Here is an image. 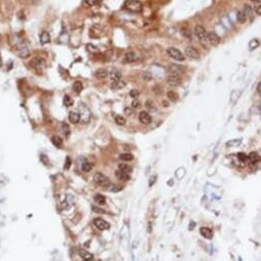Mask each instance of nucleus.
Returning a JSON list of instances; mask_svg holds the SVG:
<instances>
[{
  "label": "nucleus",
  "instance_id": "1",
  "mask_svg": "<svg viewBox=\"0 0 261 261\" xmlns=\"http://www.w3.org/2000/svg\"><path fill=\"white\" fill-rule=\"evenodd\" d=\"M125 7L130 12L139 13L142 11L143 5L139 0H126L125 2Z\"/></svg>",
  "mask_w": 261,
  "mask_h": 261
},
{
  "label": "nucleus",
  "instance_id": "2",
  "mask_svg": "<svg viewBox=\"0 0 261 261\" xmlns=\"http://www.w3.org/2000/svg\"><path fill=\"white\" fill-rule=\"evenodd\" d=\"M94 181H95L98 185L104 187V188H108L110 186V180L108 177H106L104 174L102 173H96L95 175H94Z\"/></svg>",
  "mask_w": 261,
  "mask_h": 261
},
{
  "label": "nucleus",
  "instance_id": "3",
  "mask_svg": "<svg viewBox=\"0 0 261 261\" xmlns=\"http://www.w3.org/2000/svg\"><path fill=\"white\" fill-rule=\"evenodd\" d=\"M167 53L169 55V57H171L172 59L174 60H176V61H180V62H182L185 60V57H184V55L179 51L178 48H167Z\"/></svg>",
  "mask_w": 261,
  "mask_h": 261
},
{
  "label": "nucleus",
  "instance_id": "4",
  "mask_svg": "<svg viewBox=\"0 0 261 261\" xmlns=\"http://www.w3.org/2000/svg\"><path fill=\"white\" fill-rule=\"evenodd\" d=\"M79 111H80V114H79L80 119H81L85 123H86L89 120V118H91V111H89V109L88 108V106L85 104L81 103V104L79 105Z\"/></svg>",
  "mask_w": 261,
  "mask_h": 261
},
{
  "label": "nucleus",
  "instance_id": "5",
  "mask_svg": "<svg viewBox=\"0 0 261 261\" xmlns=\"http://www.w3.org/2000/svg\"><path fill=\"white\" fill-rule=\"evenodd\" d=\"M94 225H95L97 228L100 229V230H106V229H109V223L106 222L104 219L102 218H96L94 219Z\"/></svg>",
  "mask_w": 261,
  "mask_h": 261
},
{
  "label": "nucleus",
  "instance_id": "6",
  "mask_svg": "<svg viewBox=\"0 0 261 261\" xmlns=\"http://www.w3.org/2000/svg\"><path fill=\"white\" fill-rule=\"evenodd\" d=\"M167 81H168V85L170 86H172V88H176V86H179L181 85V78H180L179 75L171 74L168 77V79H167Z\"/></svg>",
  "mask_w": 261,
  "mask_h": 261
},
{
  "label": "nucleus",
  "instance_id": "7",
  "mask_svg": "<svg viewBox=\"0 0 261 261\" xmlns=\"http://www.w3.org/2000/svg\"><path fill=\"white\" fill-rule=\"evenodd\" d=\"M195 34L197 38L199 40H205L208 36V33H207L206 29L204 28L203 26H196L195 28Z\"/></svg>",
  "mask_w": 261,
  "mask_h": 261
},
{
  "label": "nucleus",
  "instance_id": "8",
  "mask_svg": "<svg viewBox=\"0 0 261 261\" xmlns=\"http://www.w3.org/2000/svg\"><path fill=\"white\" fill-rule=\"evenodd\" d=\"M185 55L190 59H199V53L196 48H195L193 46H187L185 48Z\"/></svg>",
  "mask_w": 261,
  "mask_h": 261
},
{
  "label": "nucleus",
  "instance_id": "9",
  "mask_svg": "<svg viewBox=\"0 0 261 261\" xmlns=\"http://www.w3.org/2000/svg\"><path fill=\"white\" fill-rule=\"evenodd\" d=\"M184 67L182 66H180V65H177V64H172L170 67H169V71L171 74H173V75H179L180 74H182V73L184 72Z\"/></svg>",
  "mask_w": 261,
  "mask_h": 261
},
{
  "label": "nucleus",
  "instance_id": "10",
  "mask_svg": "<svg viewBox=\"0 0 261 261\" xmlns=\"http://www.w3.org/2000/svg\"><path fill=\"white\" fill-rule=\"evenodd\" d=\"M139 119L140 121H141L143 125H150L152 121V117L151 115L149 114L148 112L146 111H142L141 113L139 114Z\"/></svg>",
  "mask_w": 261,
  "mask_h": 261
},
{
  "label": "nucleus",
  "instance_id": "11",
  "mask_svg": "<svg viewBox=\"0 0 261 261\" xmlns=\"http://www.w3.org/2000/svg\"><path fill=\"white\" fill-rule=\"evenodd\" d=\"M207 38H208V40L212 45H218L220 43V37L215 32H209Z\"/></svg>",
  "mask_w": 261,
  "mask_h": 261
},
{
  "label": "nucleus",
  "instance_id": "12",
  "mask_svg": "<svg viewBox=\"0 0 261 261\" xmlns=\"http://www.w3.org/2000/svg\"><path fill=\"white\" fill-rule=\"evenodd\" d=\"M30 65H31V67H33V68H35V69H40L43 65H44V61H43L41 58H39V57H35V58H33L31 60V62H30Z\"/></svg>",
  "mask_w": 261,
  "mask_h": 261
},
{
  "label": "nucleus",
  "instance_id": "13",
  "mask_svg": "<svg viewBox=\"0 0 261 261\" xmlns=\"http://www.w3.org/2000/svg\"><path fill=\"white\" fill-rule=\"evenodd\" d=\"M244 12H245V15L247 16V20L249 19V21L252 22L254 20V9L249 4H245V6H244Z\"/></svg>",
  "mask_w": 261,
  "mask_h": 261
},
{
  "label": "nucleus",
  "instance_id": "14",
  "mask_svg": "<svg viewBox=\"0 0 261 261\" xmlns=\"http://www.w3.org/2000/svg\"><path fill=\"white\" fill-rule=\"evenodd\" d=\"M138 60V56L134 52H129L125 55V62L126 63H134Z\"/></svg>",
  "mask_w": 261,
  "mask_h": 261
},
{
  "label": "nucleus",
  "instance_id": "15",
  "mask_svg": "<svg viewBox=\"0 0 261 261\" xmlns=\"http://www.w3.org/2000/svg\"><path fill=\"white\" fill-rule=\"evenodd\" d=\"M199 232L204 237H206V239H208V240H211L213 237V231L209 228V227H202V228L199 229Z\"/></svg>",
  "mask_w": 261,
  "mask_h": 261
},
{
  "label": "nucleus",
  "instance_id": "16",
  "mask_svg": "<svg viewBox=\"0 0 261 261\" xmlns=\"http://www.w3.org/2000/svg\"><path fill=\"white\" fill-rule=\"evenodd\" d=\"M68 118H69V121H70V122L73 123V125H76V123L79 122V120H80V115L78 114L77 112H73V111H71V112L69 113Z\"/></svg>",
  "mask_w": 261,
  "mask_h": 261
},
{
  "label": "nucleus",
  "instance_id": "17",
  "mask_svg": "<svg viewBox=\"0 0 261 261\" xmlns=\"http://www.w3.org/2000/svg\"><path fill=\"white\" fill-rule=\"evenodd\" d=\"M126 85V83L125 80L119 79L117 81H113L111 83V89H121L122 88H125Z\"/></svg>",
  "mask_w": 261,
  "mask_h": 261
},
{
  "label": "nucleus",
  "instance_id": "18",
  "mask_svg": "<svg viewBox=\"0 0 261 261\" xmlns=\"http://www.w3.org/2000/svg\"><path fill=\"white\" fill-rule=\"evenodd\" d=\"M115 175L116 177L119 179V180H122V181H129L130 180V174L128 173H125V172H122V171H120V170H117L115 172Z\"/></svg>",
  "mask_w": 261,
  "mask_h": 261
},
{
  "label": "nucleus",
  "instance_id": "19",
  "mask_svg": "<svg viewBox=\"0 0 261 261\" xmlns=\"http://www.w3.org/2000/svg\"><path fill=\"white\" fill-rule=\"evenodd\" d=\"M109 76L112 81H117V80L121 79V73H120V71L117 69H113L112 71L110 72Z\"/></svg>",
  "mask_w": 261,
  "mask_h": 261
},
{
  "label": "nucleus",
  "instance_id": "20",
  "mask_svg": "<svg viewBox=\"0 0 261 261\" xmlns=\"http://www.w3.org/2000/svg\"><path fill=\"white\" fill-rule=\"evenodd\" d=\"M107 76H108V71H107L106 69L104 68H101V69H98L96 71V77L99 78V79H105Z\"/></svg>",
  "mask_w": 261,
  "mask_h": 261
},
{
  "label": "nucleus",
  "instance_id": "21",
  "mask_svg": "<svg viewBox=\"0 0 261 261\" xmlns=\"http://www.w3.org/2000/svg\"><path fill=\"white\" fill-rule=\"evenodd\" d=\"M49 41H51V35H49V33L46 31H43L41 33V35H40V42L42 44H46Z\"/></svg>",
  "mask_w": 261,
  "mask_h": 261
},
{
  "label": "nucleus",
  "instance_id": "22",
  "mask_svg": "<svg viewBox=\"0 0 261 261\" xmlns=\"http://www.w3.org/2000/svg\"><path fill=\"white\" fill-rule=\"evenodd\" d=\"M94 200H95V203L99 206H103L106 204V197L102 195H96L95 197H94Z\"/></svg>",
  "mask_w": 261,
  "mask_h": 261
},
{
  "label": "nucleus",
  "instance_id": "23",
  "mask_svg": "<svg viewBox=\"0 0 261 261\" xmlns=\"http://www.w3.org/2000/svg\"><path fill=\"white\" fill-rule=\"evenodd\" d=\"M236 19H237V21H239V23H240V24H244V23L247 22V16L245 15V12H244V11H237Z\"/></svg>",
  "mask_w": 261,
  "mask_h": 261
},
{
  "label": "nucleus",
  "instance_id": "24",
  "mask_svg": "<svg viewBox=\"0 0 261 261\" xmlns=\"http://www.w3.org/2000/svg\"><path fill=\"white\" fill-rule=\"evenodd\" d=\"M248 159L252 163H258L261 158L257 152H252V153H250V155L248 156Z\"/></svg>",
  "mask_w": 261,
  "mask_h": 261
},
{
  "label": "nucleus",
  "instance_id": "25",
  "mask_svg": "<svg viewBox=\"0 0 261 261\" xmlns=\"http://www.w3.org/2000/svg\"><path fill=\"white\" fill-rule=\"evenodd\" d=\"M167 96H168V98H169L170 101H172V102H177V101H178V99H179L178 94H177L176 92H174V91L168 92Z\"/></svg>",
  "mask_w": 261,
  "mask_h": 261
},
{
  "label": "nucleus",
  "instance_id": "26",
  "mask_svg": "<svg viewBox=\"0 0 261 261\" xmlns=\"http://www.w3.org/2000/svg\"><path fill=\"white\" fill-rule=\"evenodd\" d=\"M82 89H83V85H82L81 81H78V80H77V81H75L74 83H73V89H74V92L76 94L81 93Z\"/></svg>",
  "mask_w": 261,
  "mask_h": 261
},
{
  "label": "nucleus",
  "instance_id": "27",
  "mask_svg": "<svg viewBox=\"0 0 261 261\" xmlns=\"http://www.w3.org/2000/svg\"><path fill=\"white\" fill-rule=\"evenodd\" d=\"M118 170L122 171V172H125V173H128V174H130L133 171L132 167L126 165V163H120V165L118 166Z\"/></svg>",
  "mask_w": 261,
  "mask_h": 261
},
{
  "label": "nucleus",
  "instance_id": "28",
  "mask_svg": "<svg viewBox=\"0 0 261 261\" xmlns=\"http://www.w3.org/2000/svg\"><path fill=\"white\" fill-rule=\"evenodd\" d=\"M52 142L56 147H62L63 146V140L58 136H53L52 138Z\"/></svg>",
  "mask_w": 261,
  "mask_h": 261
},
{
  "label": "nucleus",
  "instance_id": "29",
  "mask_svg": "<svg viewBox=\"0 0 261 261\" xmlns=\"http://www.w3.org/2000/svg\"><path fill=\"white\" fill-rule=\"evenodd\" d=\"M259 44H260V42H259L258 39H253L249 42V48L251 49V51H253V49L258 48Z\"/></svg>",
  "mask_w": 261,
  "mask_h": 261
},
{
  "label": "nucleus",
  "instance_id": "30",
  "mask_svg": "<svg viewBox=\"0 0 261 261\" xmlns=\"http://www.w3.org/2000/svg\"><path fill=\"white\" fill-rule=\"evenodd\" d=\"M79 254H80V256L85 259H91L92 258V254L89 252H88V251L85 250V249H79Z\"/></svg>",
  "mask_w": 261,
  "mask_h": 261
},
{
  "label": "nucleus",
  "instance_id": "31",
  "mask_svg": "<svg viewBox=\"0 0 261 261\" xmlns=\"http://www.w3.org/2000/svg\"><path fill=\"white\" fill-rule=\"evenodd\" d=\"M145 106L149 111H154V110H156V107L154 105V103H153L151 100H147V101L145 102Z\"/></svg>",
  "mask_w": 261,
  "mask_h": 261
},
{
  "label": "nucleus",
  "instance_id": "32",
  "mask_svg": "<svg viewBox=\"0 0 261 261\" xmlns=\"http://www.w3.org/2000/svg\"><path fill=\"white\" fill-rule=\"evenodd\" d=\"M240 142H242V140L240 139H235V140H231V141H228L226 143V146L227 147H236L237 145H240Z\"/></svg>",
  "mask_w": 261,
  "mask_h": 261
},
{
  "label": "nucleus",
  "instance_id": "33",
  "mask_svg": "<svg viewBox=\"0 0 261 261\" xmlns=\"http://www.w3.org/2000/svg\"><path fill=\"white\" fill-rule=\"evenodd\" d=\"M115 121H116V123H117V125L123 126V125H126V118L123 117L122 115H116V116H115Z\"/></svg>",
  "mask_w": 261,
  "mask_h": 261
},
{
  "label": "nucleus",
  "instance_id": "34",
  "mask_svg": "<svg viewBox=\"0 0 261 261\" xmlns=\"http://www.w3.org/2000/svg\"><path fill=\"white\" fill-rule=\"evenodd\" d=\"M133 158H134V156L130 154V153H122V154L120 155V159L125 160V162H130V160H132Z\"/></svg>",
  "mask_w": 261,
  "mask_h": 261
},
{
  "label": "nucleus",
  "instance_id": "35",
  "mask_svg": "<svg viewBox=\"0 0 261 261\" xmlns=\"http://www.w3.org/2000/svg\"><path fill=\"white\" fill-rule=\"evenodd\" d=\"M86 48H88V51L89 53H96L99 52L98 48H97L96 45L92 44V43H89V44H86Z\"/></svg>",
  "mask_w": 261,
  "mask_h": 261
},
{
  "label": "nucleus",
  "instance_id": "36",
  "mask_svg": "<svg viewBox=\"0 0 261 261\" xmlns=\"http://www.w3.org/2000/svg\"><path fill=\"white\" fill-rule=\"evenodd\" d=\"M64 105L66 107H70L73 105V100L70 98L69 96H65L64 97Z\"/></svg>",
  "mask_w": 261,
  "mask_h": 261
},
{
  "label": "nucleus",
  "instance_id": "37",
  "mask_svg": "<svg viewBox=\"0 0 261 261\" xmlns=\"http://www.w3.org/2000/svg\"><path fill=\"white\" fill-rule=\"evenodd\" d=\"M142 78L144 81H150V80L152 79V75L150 72H144L143 75H142Z\"/></svg>",
  "mask_w": 261,
  "mask_h": 261
},
{
  "label": "nucleus",
  "instance_id": "38",
  "mask_svg": "<svg viewBox=\"0 0 261 261\" xmlns=\"http://www.w3.org/2000/svg\"><path fill=\"white\" fill-rule=\"evenodd\" d=\"M93 169V166H92V163H85L82 165V170H83V172H89Z\"/></svg>",
  "mask_w": 261,
  "mask_h": 261
},
{
  "label": "nucleus",
  "instance_id": "39",
  "mask_svg": "<svg viewBox=\"0 0 261 261\" xmlns=\"http://www.w3.org/2000/svg\"><path fill=\"white\" fill-rule=\"evenodd\" d=\"M62 128H63V130H64V134H65V136L66 137H69L70 135V128H69V126L67 125V123H63L62 125Z\"/></svg>",
  "mask_w": 261,
  "mask_h": 261
},
{
  "label": "nucleus",
  "instance_id": "40",
  "mask_svg": "<svg viewBox=\"0 0 261 261\" xmlns=\"http://www.w3.org/2000/svg\"><path fill=\"white\" fill-rule=\"evenodd\" d=\"M237 158H239L240 162H243V163H246L247 160H248V156H247L245 153H237Z\"/></svg>",
  "mask_w": 261,
  "mask_h": 261
},
{
  "label": "nucleus",
  "instance_id": "41",
  "mask_svg": "<svg viewBox=\"0 0 261 261\" xmlns=\"http://www.w3.org/2000/svg\"><path fill=\"white\" fill-rule=\"evenodd\" d=\"M181 31H182L181 33H182V35L184 36V37L187 38V39H191V35H190V32L188 31V30L185 29V28H183Z\"/></svg>",
  "mask_w": 261,
  "mask_h": 261
},
{
  "label": "nucleus",
  "instance_id": "42",
  "mask_svg": "<svg viewBox=\"0 0 261 261\" xmlns=\"http://www.w3.org/2000/svg\"><path fill=\"white\" fill-rule=\"evenodd\" d=\"M89 5H98L102 2V0H86L85 1Z\"/></svg>",
  "mask_w": 261,
  "mask_h": 261
},
{
  "label": "nucleus",
  "instance_id": "43",
  "mask_svg": "<svg viewBox=\"0 0 261 261\" xmlns=\"http://www.w3.org/2000/svg\"><path fill=\"white\" fill-rule=\"evenodd\" d=\"M140 95V93L138 89H132V91L130 92V96L132 97V98H138Z\"/></svg>",
  "mask_w": 261,
  "mask_h": 261
},
{
  "label": "nucleus",
  "instance_id": "44",
  "mask_svg": "<svg viewBox=\"0 0 261 261\" xmlns=\"http://www.w3.org/2000/svg\"><path fill=\"white\" fill-rule=\"evenodd\" d=\"M40 160H41V162L44 163V165H48V163H49V160H48V157H46L44 154H41L40 155Z\"/></svg>",
  "mask_w": 261,
  "mask_h": 261
},
{
  "label": "nucleus",
  "instance_id": "45",
  "mask_svg": "<svg viewBox=\"0 0 261 261\" xmlns=\"http://www.w3.org/2000/svg\"><path fill=\"white\" fill-rule=\"evenodd\" d=\"M132 107H133L134 109H139L140 107H141V104H140L139 101L135 100V101H133V103H132Z\"/></svg>",
  "mask_w": 261,
  "mask_h": 261
},
{
  "label": "nucleus",
  "instance_id": "46",
  "mask_svg": "<svg viewBox=\"0 0 261 261\" xmlns=\"http://www.w3.org/2000/svg\"><path fill=\"white\" fill-rule=\"evenodd\" d=\"M93 211L96 213H100V214H105L106 212L103 209H100V208H97V207H93Z\"/></svg>",
  "mask_w": 261,
  "mask_h": 261
},
{
  "label": "nucleus",
  "instance_id": "47",
  "mask_svg": "<svg viewBox=\"0 0 261 261\" xmlns=\"http://www.w3.org/2000/svg\"><path fill=\"white\" fill-rule=\"evenodd\" d=\"M125 112H126V114L128 115V116H130L133 114V110L130 109V107H126V108L125 109Z\"/></svg>",
  "mask_w": 261,
  "mask_h": 261
},
{
  "label": "nucleus",
  "instance_id": "48",
  "mask_svg": "<svg viewBox=\"0 0 261 261\" xmlns=\"http://www.w3.org/2000/svg\"><path fill=\"white\" fill-rule=\"evenodd\" d=\"M70 165H71V160H70L69 157H67V159H66V166L64 167V169L68 170V169L70 168Z\"/></svg>",
  "mask_w": 261,
  "mask_h": 261
},
{
  "label": "nucleus",
  "instance_id": "49",
  "mask_svg": "<svg viewBox=\"0 0 261 261\" xmlns=\"http://www.w3.org/2000/svg\"><path fill=\"white\" fill-rule=\"evenodd\" d=\"M255 11H256L257 15H260V16H261V3H259V4L255 7Z\"/></svg>",
  "mask_w": 261,
  "mask_h": 261
},
{
  "label": "nucleus",
  "instance_id": "50",
  "mask_svg": "<svg viewBox=\"0 0 261 261\" xmlns=\"http://www.w3.org/2000/svg\"><path fill=\"white\" fill-rule=\"evenodd\" d=\"M155 179H156V178H155V177H154V176H153V177H151V178H150V182H149V186H152V185H153V182H154V181H155Z\"/></svg>",
  "mask_w": 261,
  "mask_h": 261
},
{
  "label": "nucleus",
  "instance_id": "51",
  "mask_svg": "<svg viewBox=\"0 0 261 261\" xmlns=\"http://www.w3.org/2000/svg\"><path fill=\"white\" fill-rule=\"evenodd\" d=\"M257 93L261 94V81L258 83V85H257Z\"/></svg>",
  "mask_w": 261,
  "mask_h": 261
},
{
  "label": "nucleus",
  "instance_id": "52",
  "mask_svg": "<svg viewBox=\"0 0 261 261\" xmlns=\"http://www.w3.org/2000/svg\"><path fill=\"white\" fill-rule=\"evenodd\" d=\"M251 1H254V2H257L258 0H251Z\"/></svg>",
  "mask_w": 261,
  "mask_h": 261
},
{
  "label": "nucleus",
  "instance_id": "53",
  "mask_svg": "<svg viewBox=\"0 0 261 261\" xmlns=\"http://www.w3.org/2000/svg\"><path fill=\"white\" fill-rule=\"evenodd\" d=\"M85 261H89V259H85Z\"/></svg>",
  "mask_w": 261,
  "mask_h": 261
}]
</instances>
